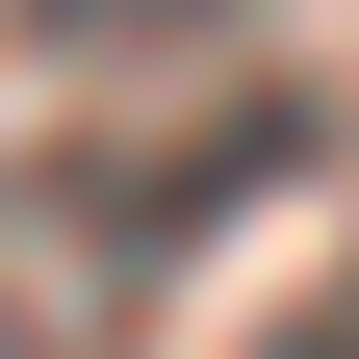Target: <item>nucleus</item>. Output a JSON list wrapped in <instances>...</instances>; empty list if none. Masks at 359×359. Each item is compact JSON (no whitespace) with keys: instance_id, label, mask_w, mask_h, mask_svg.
Listing matches in <instances>:
<instances>
[{"instance_id":"nucleus-1","label":"nucleus","mask_w":359,"mask_h":359,"mask_svg":"<svg viewBox=\"0 0 359 359\" xmlns=\"http://www.w3.org/2000/svg\"><path fill=\"white\" fill-rule=\"evenodd\" d=\"M231 0H26V52H205Z\"/></svg>"},{"instance_id":"nucleus-2","label":"nucleus","mask_w":359,"mask_h":359,"mask_svg":"<svg viewBox=\"0 0 359 359\" xmlns=\"http://www.w3.org/2000/svg\"><path fill=\"white\" fill-rule=\"evenodd\" d=\"M257 359H359V257H334V283H308V308H283Z\"/></svg>"}]
</instances>
